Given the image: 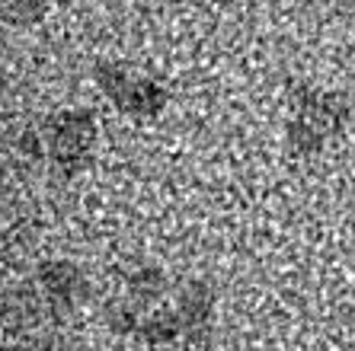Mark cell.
Segmentation results:
<instances>
[{"label": "cell", "mask_w": 355, "mask_h": 351, "mask_svg": "<svg viewBox=\"0 0 355 351\" xmlns=\"http://www.w3.org/2000/svg\"><path fill=\"white\" fill-rule=\"evenodd\" d=\"M96 138V125L87 112H74L61 118L55 138H51V147H55V156L61 163H77L83 156L90 154V144Z\"/></svg>", "instance_id": "6da1fadb"}, {"label": "cell", "mask_w": 355, "mask_h": 351, "mask_svg": "<svg viewBox=\"0 0 355 351\" xmlns=\"http://www.w3.org/2000/svg\"><path fill=\"white\" fill-rule=\"evenodd\" d=\"M42 285H45V291L61 303H74L83 291L80 275H77V269H71L67 262H51L49 269L42 271Z\"/></svg>", "instance_id": "7a4b0ae2"}, {"label": "cell", "mask_w": 355, "mask_h": 351, "mask_svg": "<svg viewBox=\"0 0 355 351\" xmlns=\"http://www.w3.org/2000/svg\"><path fill=\"white\" fill-rule=\"evenodd\" d=\"M144 332H148L150 339L164 342V339H170V335L176 332V319H166L164 313H160V316H150V319H148V326H144Z\"/></svg>", "instance_id": "3957f363"}]
</instances>
